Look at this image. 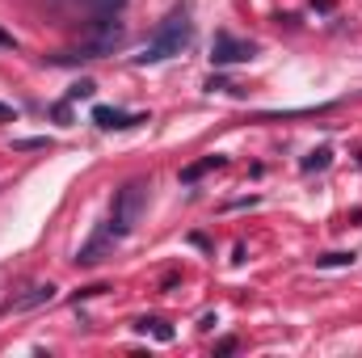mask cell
Returning <instances> with one entry per match:
<instances>
[{"mask_svg":"<svg viewBox=\"0 0 362 358\" xmlns=\"http://www.w3.org/2000/svg\"><path fill=\"white\" fill-rule=\"evenodd\" d=\"M93 93H97V85H93V81H76V85L68 89V101H85V97H93Z\"/></svg>","mask_w":362,"mask_h":358,"instance_id":"9c48e42d","label":"cell"},{"mask_svg":"<svg viewBox=\"0 0 362 358\" xmlns=\"http://www.w3.org/2000/svg\"><path fill=\"white\" fill-rule=\"evenodd\" d=\"M51 299H55V287H51V282H38V287H30V295L13 299V312H30V308H42V304H51Z\"/></svg>","mask_w":362,"mask_h":358,"instance_id":"8992f818","label":"cell"},{"mask_svg":"<svg viewBox=\"0 0 362 358\" xmlns=\"http://www.w3.org/2000/svg\"><path fill=\"white\" fill-rule=\"evenodd\" d=\"M110 245H118V236H114V232H110V224H105V228H101V232L93 236L89 245H85V249L76 253V262H81V266H97V262L105 258V249H110Z\"/></svg>","mask_w":362,"mask_h":358,"instance_id":"5b68a950","label":"cell"},{"mask_svg":"<svg viewBox=\"0 0 362 358\" xmlns=\"http://www.w3.org/2000/svg\"><path fill=\"white\" fill-rule=\"evenodd\" d=\"M17 148H21V152H30V148H47V139H17Z\"/></svg>","mask_w":362,"mask_h":358,"instance_id":"7c38bea8","label":"cell"},{"mask_svg":"<svg viewBox=\"0 0 362 358\" xmlns=\"http://www.w3.org/2000/svg\"><path fill=\"white\" fill-rule=\"evenodd\" d=\"M219 165H223V156H202V161H194V165H185V169H181V181H185V185H194L202 173H211V169H219Z\"/></svg>","mask_w":362,"mask_h":358,"instance_id":"52a82bcc","label":"cell"},{"mask_svg":"<svg viewBox=\"0 0 362 358\" xmlns=\"http://www.w3.org/2000/svg\"><path fill=\"white\" fill-rule=\"evenodd\" d=\"M135 329H139V333H156V337H160V342H173V329H169V325H165V321H139V325H135Z\"/></svg>","mask_w":362,"mask_h":358,"instance_id":"ba28073f","label":"cell"},{"mask_svg":"<svg viewBox=\"0 0 362 358\" xmlns=\"http://www.w3.org/2000/svg\"><path fill=\"white\" fill-rule=\"evenodd\" d=\"M329 156H333L329 148H320V152H312V156L303 161V173H312V169H325V165H329Z\"/></svg>","mask_w":362,"mask_h":358,"instance_id":"30bf717a","label":"cell"},{"mask_svg":"<svg viewBox=\"0 0 362 358\" xmlns=\"http://www.w3.org/2000/svg\"><path fill=\"white\" fill-rule=\"evenodd\" d=\"M144 207H148V181H127L118 194H114V215H110V232L122 241L135 224H139V215H144Z\"/></svg>","mask_w":362,"mask_h":358,"instance_id":"7a4b0ae2","label":"cell"},{"mask_svg":"<svg viewBox=\"0 0 362 358\" xmlns=\"http://www.w3.org/2000/svg\"><path fill=\"white\" fill-rule=\"evenodd\" d=\"M189 34H194L189 13H185V4H177V8L160 21V30L148 38V47L135 55V64H160V59H173V55H181V51H185Z\"/></svg>","mask_w":362,"mask_h":358,"instance_id":"6da1fadb","label":"cell"},{"mask_svg":"<svg viewBox=\"0 0 362 358\" xmlns=\"http://www.w3.org/2000/svg\"><path fill=\"white\" fill-rule=\"evenodd\" d=\"M253 55H257V47L245 42V38H236V34H228V30H219L215 42H211V64H215V68H223V64H245V59H253Z\"/></svg>","mask_w":362,"mask_h":358,"instance_id":"3957f363","label":"cell"},{"mask_svg":"<svg viewBox=\"0 0 362 358\" xmlns=\"http://www.w3.org/2000/svg\"><path fill=\"white\" fill-rule=\"evenodd\" d=\"M0 47H17V38H13V34H4V30H0Z\"/></svg>","mask_w":362,"mask_h":358,"instance_id":"9a60e30c","label":"cell"},{"mask_svg":"<svg viewBox=\"0 0 362 358\" xmlns=\"http://www.w3.org/2000/svg\"><path fill=\"white\" fill-rule=\"evenodd\" d=\"M354 262V253H325V258H316V266H350Z\"/></svg>","mask_w":362,"mask_h":358,"instance_id":"8fae6325","label":"cell"},{"mask_svg":"<svg viewBox=\"0 0 362 358\" xmlns=\"http://www.w3.org/2000/svg\"><path fill=\"white\" fill-rule=\"evenodd\" d=\"M93 122L101 127V131H122V127H135V122H148L144 114H127V110H118V105H97L93 110Z\"/></svg>","mask_w":362,"mask_h":358,"instance_id":"277c9868","label":"cell"},{"mask_svg":"<svg viewBox=\"0 0 362 358\" xmlns=\"http://www.w3.org/2000/svg\"><path fill=\"white\" fill-rule=\"evenodd\" d=\"M97 4H122V0H97Z\"/></svg>","mask_w":362,"mask_h":358,"instance_id":"2e32d148","label":"cell"},{"mask_svg":"<svg viewBox=\"0 0 362 358\" xmlns=\"http://www.w3.org/2000/svg\"><path fill=\"white\" fill-rule=\"evenodd\" d=\"M0 122H17V110H13V105H4V101H0Z\"/></svg>","mask_w":362,"mask_h":358,"instance_id":"5bb4252c","label":"cell"},{"mask_svg":"<svg viewBox=\"0 0 362 358\" xmlns=\"http://www.w3.org/2000/svg\"><path fill=\"white\" fill-rule=\"evenodd\" d=\"M232 350H236V337H223V342L215 346V354H232Z\"/></svg>","mask_w":362,"mask_h":358,"instance_id":"4fadbf2b","label":"cell"}]
</instances>
